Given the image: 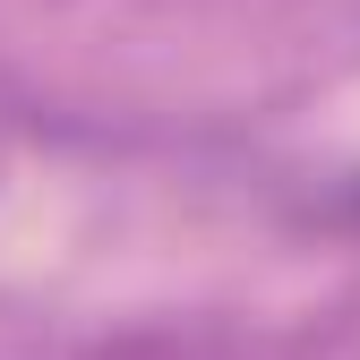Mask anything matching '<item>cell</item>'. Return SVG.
Instances as JSON below:
<instances>
[{"mask_svg":"<svg viewBox=\"0 0 360 360\" xmlns=\"http://www.w3.org/2000/svg\"><path fill=\"white\" fill-rule=\"evenodd\" d=\"M352 214H360V180H352Z\"/></svg>","mask_w":360,"mask_h":360,"instance_id":"cell-1","label":"cell"}]
</instances>
